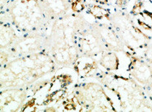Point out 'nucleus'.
I'll return each instance as SVG.
<instances>
[{"mask_svg": "<svg viewBox=\"0 0 152 112\" xmlns=\"http://www.w3.org/2000/svg\"><path fill=\"white\" fill-rule=\"evenodd\" d=\"M83 4L81 0H76L72 4V10L75 12H80L83 10Z\"/></svg>", "mask_w": 152, "mask_h": 112, "instance_id": "nucleus-4", "label": "nucleus"}, {"mask_svg": "<svg viewBox=\"0 0 152 112\" xmlns=\"http://www.w3.org/2000/svg\"><path fill=\"white\" fill-rule=\"evenodd\" d=\"M95 1L101 3V4H106V3L107 2V0H95Z\"/></svg>", "mask_w": 152, "mask_h": 112, "instance_id": "nucleus-7", "label": "nucleus"}, {"mask_svg": "<svg viewBox=\"0 0 152 112\" xmlns=\"http://www.w3.org/2000/svg\"><path fill=\"white\" fill-rule=\"evenodd\" d=\"M66 109H67V110H72V109H74L73 105H72V104H69V105L66 106Z\"/></svg>", "mask_w": 152, "mask_h": 112, "instance_id": "nucleus-6", "label": "nucleus"}, {"mask_svg": "<svg viewBox=\"0 0 152 112\" xmlns=\"http://www.w3.org/2000/svg\"><path fill=\"white\" fill-rule=\"evenodd\" d=\"M150 96H151V98L152 100V85L151 87V89H150Z\"/></svg>", "mask_w": 152, "mask_h": 112, "instance_id": "nucleus-8", "label": "nucleus"}, {"mask_svg": "<svg viewBox=\"0 0 152 112\" xmlns=\"http://www.w3.org/2000/svg\"><path fill=\"white\" fill-rule=\"evenodd\" d=\"M102 65L110 70H115L118 68V57L114 54L106 55L101 61Z\"/></svg>", "mask_w": 152, "mask_h": 112, "instance_id": "nucleus-2", "label": "nucleus"}, {"mask_svg": "<svg viewBox=\"0 0 152 112\" xmlns=\"http://www.w3.org/2000/svg\"><path fill=\"white\" fill-rule=\"evenodd\" d=\"M91 13L97 19H102L103 17H108L109 16V13L99 6H94L91 9Z\"/></svg>", "mask_w": 152, "mask_h": 112, "instance_id": "nucleus-3", "label": "nucleus"}, {"mask_svg": "<svg viewBox=\"0 0 152 112\" xmlns=\"http://www.w3.org/2000/svg\"><path fill=\"white\" fill-rule=\"evenodd\" d=\"M133 13L135 15H137L139 14V13H140L141 12V4L140 3H137V4H136V5L134 6V7L133 9Z\"/></svg>", "mask_w": 152, "mask_h": 112, "instance_id": "nucleus-5", "label": "nucleus"}, {"mask_svg": "<svg viewBox=\"0 0 152 112\" xmlns=\"http://www.w3.org/2000/svg\"><path fill=\"white\" fill-rule=\"evenodd\" d=\"M134 75L142 83H145L151 79L152 71L147 65L138 60H134L133 62Z\"/></svg>", "mask_w": 152, "mask_h": 112, "instance_id": "nucleus-1", "label": "nucleus"}]
</instances>
